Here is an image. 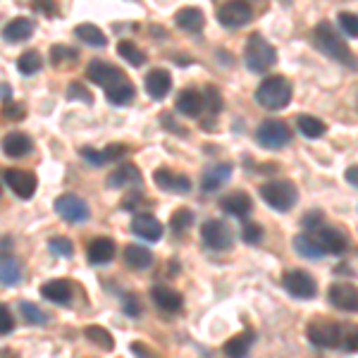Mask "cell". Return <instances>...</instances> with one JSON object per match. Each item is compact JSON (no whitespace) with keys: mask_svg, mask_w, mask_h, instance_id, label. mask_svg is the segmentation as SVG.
<instances>
[{"mask_svg":"<svg viewBox=\"0 0 358 358\" xmlns=\"http://www.w3.org/2000/svg\"><path fill=\"white\" fill-rule=\"evenodd\" d=\"M301 224H303L306 229H310V232L320 227V224H325V217H322V210H308V213H306V215H303Z\"/></svg>","mask_w":358,"mask_h":358,"instance_id":"816d5d0a","label":"cell"},{"mask_svg":"<svg viewBox=\"0 0 358 358\" xmlns=\"http://www.w3.org/2000/svg\"><path fill=\"white\" fill-rule=\"evenodd\" d=\"M67 98H69V101H84L86 106H91V103H94V96H91V91L86 89V86L79 84V82H72V84H69Z\"/></svg>","mask_w":358,"mask_h":358,"instance_id":"7dc6e473","label":"cell"},{"mask_svg":"<svg viewBox=\"0 0 358 358\" xmlns=\"http://www.w3.org/2000/svg\"><path fill=\"white\" fill-rule=\"evenodd\" d=\"M151 299L153 303L158 306L163 313H177L184 306V296L177 289H170V287H153L151 289Z\"/></svg>","mask_w":358,"mask_h":358,"instance_id":"cb8c5ba5","label":"cell"},{"mask_svg":"<svg viewBox=\"0 0 358 358\" xmlns=\"http://www.w3.org/2000/svg\"><path fill=\"white\" fill-rule=\"evenodd\" d=\"M106 98L113 103V106H129L131 101H134L136 96V89L134 84H131V79H127V74L122 72L115 82H110L106 86Z\"/></svg>","mask_w":358,"mask_h":358,"instance_id":"e0dca14e","label":"cell"},{"mask_svg":"<svg viewBox=\"0 0 358 358\" xmlns=\"http://www.w3.org/2000/svg\"><path fill=\"white\" fill-rule=\"evenodd\" d=\"M31 8L36 10L38 15H43V17H57V0H31Z\"/></svg>","mask_w":358,"mask_h":358,"instance_id":"f907efd6","label":"cell"},{"mask_svg":"<svg viewBox=\"0 0 358 358\" xmlns=\"http://www.w3.org/2000/svg\"><path fill=\"white\" fill-rule=\"evenodd\" d=\"M27 115V108L20 106L17 101L13 98H8V101H3V110H0V117L8 120V122H17V120H22Z\"/></svg>","mask_w":358,"mask_h":358,"instance_id":"7bdbcfd3","label":"cell"},{"mask_svg":"<svg viewBox=\"0 0 358 358\" xmlns=\"http://www.w3.org/2000/svg\"><path fill=\"white\" fill-rule=\"evenodd\" d=\"M177 110L182 113V115H187V117H199V115L206 110L203 94H201V91H196V89L179 91V96H177Z\"/></svg>","mask_w":358,"mask_h":358,"instance_id":"4316f807","label":"cell"},{"mask_svg":"<svg viewBox=\"0 0 358 358\" xmlns=\"http://www.w3.org/2000/svg\"><path fill=\"white\" fill-rule=\"evenodd\" d=\"M20 313L29 325H48L50 322V315L31 301H20Z\"/></svg>","mask_w":358,"mask_h":358,"instance_id":"f35d334b","label":"cell"},{"mask_svg":"<svg viewBox=\"0 0 358 358\" xmlns=\"http://www.w3.org/2000/svg\"><path fill=\"white\" fill-rule=\"evenodd\" d=\"M84 337L89 339L91 344H96V346H101L103 351H113L115 349V339H113V334L106 330V327H101V325H89L84 330Z\"/></svg>","mask_w":358,"mask_h":358,"instance_id":"d590c367","label":"cell"},{"mask_svg":"<svg viewBox=\"0 0 358 358\" xmlns=\"http://www.w3.org/2000/svg\"><path fill=\"white\" fill-rule=\"evenodd\" d=\"M117 55L122 57V60L129 62V65H134V67L146 65V53H143V50L138 48L136 43H131V41H120L117 43Z\"/></svg>","mask_w":358,"mask_h":358,"instance_id":"74e56055","label":"cell"},{"mask_svg":"<svg viewBox=\"0 0 358 358\" xmlns=\"http://www.w3.org/2000/svg\"><path fill=\"white\" fill-rule=\"evenodd\" d=\"M253 20V8L246 0H227L220 10H217V22L224 29H241Z\"/></svg>","mask_w":358,"mask_h":358,"instance_id":"7c38bea8","label":"cell"},{"mask_svg":"<svg viewBox=\"0 0 358 358\" xmlns=\"http://www.w3.org/2000/svg\"><path fill=\"white\" fill-rule=\"evenodd\" d=\"M313 45L322 55L330 57V60L339 62V65H344L349 69H356L354 53H351L349 45L344 43V38L337 34V29L332 24H327V22H320V24L313 29Z\"/></svg>","mask_w":358,"mask_h":358,"instance_id":"6da1fadb","label":"cell"},{"mask_svg":"<svg viewBox=\"0 0 358 358\" xmlns=\"http://www.w3.org/2000/svg\"><path fill=\"white\" fill-rule=\"evenodd\" d=\"M294 251H296L301 258H308V261H320V258H325V253L320 251V246L315 244L313 236L308 232L294 236Z\"/></svg>","mask_w":358,"mask_h":358,"instance_id":"836d02e7","label":"cell"},{"mask_svg":"<svg viewBox=\"0 0 358 358\" xmlns=\"http://www.w3.org/2000/svg\"><path fill=\"white\" fill-rule=\"evenodd\" d=\"M55 213L62 217V220L67 222H74V224H82L91 217V208L86 203L84 199H79V196L74 194H62L55 199Z\"/></svg>","mask_w":358,"mask_h":358,"instance_id":"8fae6325","label":"cell"},{"mask_svg":"<svg viewBox=\"0 0 358 358\" xmlns=\"http://www.w3.org/2000/svg\"><path fill=\"white\" fill-rule=\"evenodd\" d=\"M194 224V213L189 210V208H177L175 213H172V220H170V227L175 234H184L189 227Z\"/></svg>","mask_w":358,"mask_h":358,"instance_id":"ab89813d","label":"cell"},{"mask_svg":"<svg viewBox=\"0 0 358 358\" xmlns=\"http://www.w3.org/2000/svg\"><path fill=\"white\" fill-rule=\"evenodd\" d=\"M256 103L265 110H285L292 103V82L287 77H268L256 89Z\"/></svg>","mask_w":358,"mask_h":358,"instance_id":"7a4b0ae2","label":"cell"},{"mask_svg":"<svg viewBox=\"0 0 358 358\" xmlns=\"http://www.w3.org/2000/svg\"><path fill=\"white\" fill-rule=\"evenodd\" d=\"M10 96H13V89H10L8 84H0V98H3V101H8Z\"/></svg>","mask_w":358,"mask_h":358,"instance_id":"11a10c76","label":"cell"},{"mask_svg":"<svg viewBox=\"0 0 358 358\" xmlns=\"http://www.w3.org/2000/svg\"><path fill=\"white\" fill-rule=\"evenodd\" d=\"M337 22H339L342 31H344L349 38H356V36H358V17H356L354 13H339Z\"/></svg>","mask_w":358,"mask_h":358,"instance_id":"f6af8a7d","label":"cell"},{"mask_svg":"<svg viewBox=\"0 0 358 358\" xmlns=\"http://www.w3.org/2000/svg\"><path fill=\"white\" fill-rule=\"evenodd\" d=\"M175 24L184 31H201L206 27V15L199 8H182L175 15Z\"/></svg>","mask_w":358,"mask_h":358,"instance_id":"1f68e13d","label":"cell"},{"mask_svg":"<svg viewBox=\"0 0 358 358\" xmlns=\"http://www.w3.org/2000/svg\"><path fill=\"white\" fill-rule=\"evenodd\" d=\"M131 232L146 241H160L163 239V224L151 213H134V217H131Z\"/></svg>","mask_w":358,"mask_h":358,"instance_id":"2e32d148","label":"cell"},{"mask_svg":"<svg viewBox=\"0 0 358 358\" xmlns=\"http://www.w3.org/2000/svg\"><path fill=\"white\" fill-rule=\"evenodd\" d=\"M48 251L57 258H72L74 256V244L67 239V236H50Z\"/></svg>","mask_w":358,"mask_h":358,"instance_id":"b9f144b4","label":"cell"},{"mask_svg":"<svg viewBox=\"0 0 358 358\" xmlns=\"http://www.w3.org/2000/svg\"><path fill=\"white\" fill-rule=\"evenodd\" d=\"M74 36L82 38V43L91 45V48H106L108 45V36L101 31V27L91 24V22L77 24V29H74Z\"/></svg>","mask_w":358,"mask_h":358,"instance_id":"d6a6232c","label":"cell"},{"mask_svg":"<svg viewBox=\"0 0 358 358\" xmlns=\"http://www.w3.org/2000/svg\"><path fill=\"white\" fill-rule=\"evenodd\" d=\"M120 74H122V69H117V67L110 65V62H106V60H91V65L86 67V77H89L94 84L103 86V89H106L110 82H115Z\"/></svg>","mask_w":358,"mask_h":358,"instance_id":"d4e9b609","label":"cell"},{"mask_svg":"<svg viewBox=\"0 0 358 358\" xmlns=\"http://www.w3.org/2000/svg\"><path fill=\"white\" fill-rule=\"evenodd\" d=\"M232 170H234V167L229 165V163H215V165H210L203 172V177H201V189H203L206 194L217 192V189L224 187V184H227V179L232 177Z\"/></svg>","mask_w":358,"mask_h":358,"instance_id":"44dd1931","label":"cell"},{"mask_svg":"<svg viewBox=\"0 0 358 358\" xmlns=\"http://www.w3.org/2000/svg\"><path fill=\"white\" fill-rule=\"evenodd\" d=\"M153 182L158 189L170 194H189L192 192V179L187 175H179V172H172L167 167H160V170L153 172Z\"/></svg>","mask_w":358,"mask_h":358,"instance_id":"5bb4252c","label":"cell"},{"mask_svg":"<svg viewBox=\"0 0 358 358\" xmlns=\"http://www.w3.org/2000/svg\"><path fill=\"white\" fill-rule=\"evenodd\" d=\"M79 153H82V158L89 165L101 167V165L113 163V160H120L127 153V148L124 146H108V148H103V151H96V148H91V146H84Z\"/></svg>","mask_w":358,"mask_h":358,"instance_id":"83f0119b","label":"cell"},{"mask_svg":"<svg viewBox=\"0 0 358 358\" xmlns=\"http://www.w3.org/2000/svg\"><path fill=\"white\" fill-rule=\"evenodd\" d=\"M327 301H330L337 310H344V313H356L358 292H356L354 285H349V282H334L330 289H327Z\"/></svg>","mask_w":358,"mask_h":358,"instance_id":"4fadbf2b","label":"cell"},{"mask_svg":"<svg viewBox=\"0 0 358 358\" xmlns=\"http://www.w3.org/2000/svg\"><path fill=\"white\" fill-rule=\"evenodd\" d=\"M86 256H89V263L101 268V265H110L117 256V244L110 236H96L94 241L86 248Z\"/></svg>","mask_w":358,"mask_h":358,"instance_id":"9a60e30c","label":"cell"},{"mask_svg":"<svg viewBox=\"0 0 358 358\" xmlns=\"http://www.w3.org/2000/svg\"><path fill=\"white\" fill-rule=\"evenodd\" d=\"M3 182L8 184L10 189H13V194L17 199L22 201H29L34 194H36L38 189V179L34 172L29 170H20V167H8V170H3Z\"/></svg>","mask_w":358,"mask_h":358,"instance_id":"30bf717a","label":"cell"},{"mask_svg":"<svg viewBox=\"0 0 358 358\" xmlns=\"http://www.w3.org/2000/svg\"><path fill=\"white\" fill-rule=\"evenodd\" d=\"M253 344H256V332H253V330H244V332L234 334L232 339H227V342H224L222 354L227 356V358H248Z\"/></svg>","mask_w":358,"mask_h":358,"instance_id":"7402d4cb","label":"cell"},{"mask_svg":"<svg viewBox=\"0 0 358 358\" xmlns=\"http://www.w3.org/2000/svg\"><path fill=\"white\" fill-rule=\"evenodd\" d=\"M308 234L313 236V241L320 246V251L325 253V256L327 253H330V256H344V253L349 251V239H346V234L337 227L320 224V227Z\"/></svg>","mask_w":358,"mask_h":358,"instance_id":"9c48e42d","label":"cell"},{"mask_svg":"<svg viewBox=\"0 0 358 358\" xmlns=\"http://www.w3.org/2000/svg\"><path fill=\"white\" fill-rule=\"evenodd\" d=\"M201 241L210 251H229L234 244V232L224 220H206L201 224Z\"/></svg>","mask_w":358,"mask_h":358,"instance_id":"ba28073f","label":"cell"},{"mask_svg":"<svg viewBox=\"0 0 358 358\" xmlns=\"http://www.w3.org/2000/svg\"><path fill=\"white\" fill-rule=\"evenodd\" d=\"M220 208H222V213H227V215L244 220V217L251 215L253 201H251V196H248L246 192H232V194H227L220 201Z\"/></svg>","mask_w":358,"mask_h":358,"instance_id":"ffe728a7","label":"cell"},{"mask_svg":"<svg viewBox=\"0 0 358 358\" xmlns=\"http://www.w3.org/2000/svg\"><path fill=\"white\" fill-rule=\"evenodd\" d=\"M138 184H141V172L131 163H122L108 177V187L110 189H127V187H138Z\"/></svg>","mask_w":358,"mask_h":358,"instance_id":"484cf974","label":"cell"},{"mask_svg":"<svg viewBox=\"0 0 358 358\" xmlns=\"http://www.w3.org/2000/svg\"><path fill=\"white\" fill-rule=\"evenodd\" d=\"M282 287L287 294H292L294 299H301V301H310L317 296V282L310 273H306L301 268H292L282 275Z\"/></svg>","mask_w":358,"mask_h":358,"instance_id":"8992f818","label":"cell"},{"mask_svg":"<svg viewBox=\"0 0 358 358\" xmlns=\"http://www.w3.org/2000/svg\"><path fill=\"white\" fill-rule=\"evenodd\" d=\"M43 299H48L55 306H72L74 301V285L69 280H50L41 285Z\"/></svg>","mask_w":358,"mask_h":358,"instance_id":"ac0fdd59","label":"cell"},{"mask_svg":"<svg viewBox=\"0 0 358 358\" xmlns=\"http://www.w3.org/2000/svg\"><path fill=\"white\" fill-rule=\"evenodd\" d=\"M41 67H43V57L41 53H36V50H24V53L20 55V60H17V69H20V74H24V77L36 74Z\"/></svg>","mask_w":358,"mask_h":358,"instance_id":"8d00e7d4","label":"cell"},{"mask_svg":"<svg viewBox=\"0 0 358 358\" xmlns=\"http://www.w3.org/2000/svg\"><path fill=\"white\" fill-rule=\"evenodd\" d=\"M131 351H134V356L136 358H158L153 354V349L148 344H143V342H134L131 344Z\"/></svg>","mask_w":358,"mask_h":358,"instance_id":"f5cc1de1","label":"cell"},{"mask_svg":"<svg viewBox=\"0 0 358 358\" xmlns=\"http://www.w3.org/2000/svg\"><path fill=\"white\" fill-rule=\"evenodd\" d=\"M261 199L277 213H289L299 203V189L289 179H273L258 189Z\"/></svg>","mask_w":358,"mask_h":358,"instance_id":"277c9868","label":"cell"},{"mask_svg":"<svg viewBox=\"0 0 358 358\" xmlns=\"http://www.w3.org/2000/svg\"><path fill=\"white\" fill-rule=\"evenodd\" d=\"M246 67L256 74L268 72L270 67L277 62V50L273 43L265 41L263 34H251L246 41V53H244Z\"/></svg>","mask_w":358,"mask_h":358,"instance_id":"5b68a950","label":"cell"},{"mask_svg":"<svg viewBox=\"0 0 358 358\" xmlns=\"http://www.w3.org/2000/svg\"><path fill=\"white\" fill-rule=\"evenodd\" d=\"M358 167L356 165H351L349 167V170H346V182H349L351 184V187H356V184H358Z\"/></svg>","mask_w":358,"mask_h":358,"instance_id":"db71d44e","label":"cell"},{"mask_svg":"<svg viewBox=\"0 0 358 358\" xmlns=\"http://www.w3.org/2000/svg\"><path fill=\"white\" fill-rule=\"evenodd\" d=\"M31 34H34V22L29 17H15L3 29V38L8 43H22L27 38H31Z\"/></svg>","mask_w":358,"mask_h":358,"instance_id":"f1b7e54d","label":"cell"},{"mask_svg":"<svg viewBox=\"0 0 358 358\" xmlns=\"http://www.w3.org/2000/svg\"><path fill=\"white\" fill-rule=\"evenodd\" d=\"M256 141L265 151H280L292 141V129L282 120H265L256 129Z\"/></svg>","mask_w":358,"mask_h":358,"instance_id":"52a82bcc","label":"cell"},{"mask_svg":"<svg viewBox=\"0 0 358 358\" xmlns=\"http://www.w3.org/2000/svg\"><path fill=\"white\" fill-rule=\"evenodd\" d=\"M346 332H349V327L337 320H327V317H317V320H310L306 325V337L317 349H337V346H342Z\"/></svg>","mask_w":358,"mask_h":358,"instance_id":"3957f363","label":"cell"},{"mask_svg":"<svg viewBox=\"0 0 358 358\" xmlns=\"http://www.w3.org/2000/svg\"><path fill=\"white\" fill-rule=\"evenodd\" d=\"M0 146H3V153L10 155V158H24V155L31 153L34 141L24 131H10V134L3 138Z\"/></svg>","mask_w":358,"mask_h":358,"instance_id":"603a6c76","label":"cell"},{"mask_svg":"<svg viewBox=\"0 0 358 358\" xmlns=\"http://www.w3.org/2000/svg\"><path fill=\"white\" fill-rule=\"evenodd\" d=\"M122 261L124 265L129 270H148L153 265V253L148 251V248H143V246H138V244H129V246H124V251H122Z\"/></svg>","mask_w":358,"mask_h":358,"instance_id":"f546056e","label":"cell"},{"mask_svg":"<svg viewBox=\"0 0 358 358\" xmlns=\"http://www.w3.org/2000/svg\"><path fill=\"white\" fill-rule=\"evenodd\" d=\"M241 239L246 244H261L263 241V227L258 222H246L244 229H241Z\"/></svg>","mask_w":358,"mask_h":358,"instance_id":"c3c4849f","label":"cell"},{"mask_svg":"<svg viewBox=\"0 0 358 358\" xmlns=\"http://www.w3.org/2000/svg\"><path fill=\"white\" fill-rule=\"evenodd\" d=\"M15 332V315L10 313V308L5 303H0V337Z\"/></svg>","mask_w":358,"mask_h":358,"instance_id":"681fc988","label":"cell"},{"mask_svg":"<svg viewBox=\"0 0 358 358\" xmlns=\"http://www.w3.org/2000/svg\"><path fill=\"white\" fill-rule=\"evenodd\" d=\"M203 106H206L210 113H215V115L222 110V96H220V91H217L215 86H208V89H206V94H203Z\"/></svg>","mask_w":358,"mask_h":358,"instance_id":"bcb514c9","label":"cell"},{"mask_svg":"<svg viewBox=\"0 0 358 358\" xmlns=\"http://www.w3.org/2000/svg\"><path fill=\"white\" fill-rule=\"evenodd\" d=\"M296 127H299V131H301L306 138H320L327 131L325 122H322V120H317V117H313V115H299V117H296Z\"/></svg>","mask_w":358,"mask_h":358,"instance_id":"e575fe53","label":"cell"},{"mask_svg":"<svg viewBox=\"0 0 358 358\" xmlns=\"http://www.w3.org/2000/svg\"><path fill=\"white\" fill-rule=\"evenodd\" d=\"M79 57V53L74 48H69V45H62V43H57L50 48V62H53L55 67H60V65H72L74 60Z\"/></svg>","mask_w":358,"mask_h":358,"instance_id":"60d3db41","label":"cell"},{"mask_svg":"<svg viewBox=\"0 0 358 358\" xmlns=\"http://www.w3.org/2000/svg\"><path fill=\"white\" fill-rule=\"evenodd\" d=\"M122 308H124V313L129 317H141L143 315L141 299H138L134 292H124L122 294Z\"/></svg>","mask_w":358,"mask_h":358,"instance_id":"ee69618b","label":"cell"},{"mask_svg":"<svg viewBox=\"0 0 358 358\" xmlns=\"http://www.w3.org/2000/svg\"><path fill=\"white\" fill-rule=\"evenodd\" d=\"M22 282L20 261L10 253H0V287H15Z\"/></svg>","mask_w":358,"mask_h":358,"instance_id":"4dcf8cb0","label":"cell"},{"mask_svg":"<svg viewBox=\"0 0 358 358\" xmlns=\"http://www.w3.org/2000/svg\"><path fill=\"white\" fill-rule=\"evenodd\" d=\"M143 89L153 101H163L172 89V74L167 69H151L143 79Z\"/></svg>","mask_w":358,"mask_h":358,"instance_id":"d6986e66","label":"cell"},{"mask_svg":"<svg viewBox=\"0 0 358 358\" xmlns=\"http://www.w3.org/2000/svg\"><path fill=\"white\" fill-rule=\"evenodd\" d=\"M0 358H20V356H17L15 349H3L0 351Z\"/></svg>","mask_w":358,"mask_h":358,"instance_id":"9f6ffc18","label":"cell"}]
</instances>
